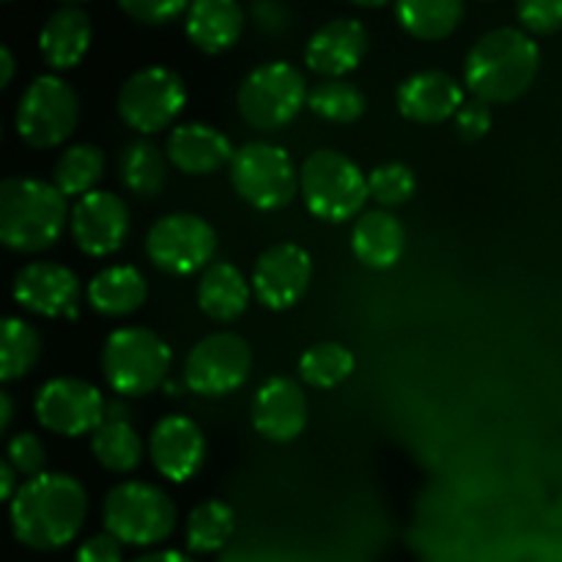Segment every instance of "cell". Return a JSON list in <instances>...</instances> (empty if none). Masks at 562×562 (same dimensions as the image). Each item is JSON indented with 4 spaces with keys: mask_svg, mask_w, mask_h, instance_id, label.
I'll list each match as a JSON object with an SVG mask.
<instances>
[{
    "mask_svg": "<svg viewBox=\"0 0 562 562\" xmlns=\"http://www.w3.org/2000/svg\"><path fill=\"white\" fill-rule=\"evenodd\" d=\"M119 173L132 195L154 198L168 181V154L159 151L151 140H135L121 151Z\"/></svg>",
    "mask_w": 562,
    "mask_h": 562,
    "instance_id": "obj_30",
    "label": "cell"
},
{
    "mask_svg": "<svg viewBox=\"0 0 562 562\" xmlns=\"http://www.w3.org/2000/svg\"><path fill=\"white\" fill-rule=\"evenodd\" d=\"M234 530V508L220 503V499H206L198 508H192L190 519H187V547H190V552L198 554L220 552L231 541Z\"/></svg>",
    "mask_w": 562,
    "mask_h": 562,
    "instance_id": "obj_32",
    "label": "cell"
},
{
    "mask_svg": "<svg viewBox=\"0 0 562 562\" xmlns=\"http://www.w3.org/2000/svg\"><path fill=\"white\" fill-rule=\"evenodd\" d=\"M355 5H360V9H382V5L393 3V0H351Z\"/></svg>",
    "mask_w": 562,
    "mask_h": 562,
    "instance_id": "obj_46",
    "label": "cell"
},
{
    "mask_svg": "<svg viewBox=\"0 0 562 562\" xmlns=\"http://www.w3.org/2000/svg\"><path fill=\"white\" fill-rule=\"evenodd\" d=\"M11 420H14V404H11V395L3 390L0 393V431H9Z\"/></svg>",
    "mask_w": 562,
    "mask_h": 562,
    "instance_id": "obj_45",
    "label": "cell"
},
{
    "mask_svg": "<svg viewBox=\"0 0 562 562\" xmlns=\"http://www.w3.org/2000/svg\"><path fill=\"white\" fill-rule=\"evenodd\" d=\"M104 170H108V157L99 146L93 143H77L69 146L58 157L53 170V184L64 192L66 198H77L97 190L99 181L104 179Z\"/></svg>",
    "mask_w": 562,
    "mask_h": 562,
    "instance_id": "obj_29",
    "label": "cell"
},
{
    "mask_svg": "<svg viewBox=\"0 0 562 562\" xmlns=\"http://www.w3.org/2000/svg\"><path fill=\"white\" fill-rule=\"evenodd\" d=\"M91 16L80 5H60L38 31V53L55 71L75 69L91 49Z\"/></svg>",
    "mask_w": 562,
    "mask_h": 562,
    "instance_id": "obj_22",
    "label": "cell"
},
{
    "mask_svg": "<svg viewBox=\"0 0 562 562\" xmlns=\"http://www.w3.org/2000/svg\"><path fill=\"white\" fill-rule=\"evenodd\" d=\"M132 562H195V560L187 558L184 552H170V549H165V552L140 554V558H135Z\"/></svg>",
    "mask_w": 562,
    "mask_h": 562,
    "instance_id": "obj_44",
    "label": "cell"
},
{
    "mask_svg": "<svg viewBox=\"0 0 562 562\" xmlns=\"http://www.w3.org/2000/svg\"><path fill=\"white\" fill-rule=\"evenodd\" d=\"M184 31L201 53H228L245 31V9L239 0H192Z\"/></svg>",
    "mask_w": 562,
    "mask_h": 562,
    "instance_id": "obj_23",
    "label": "cell"
},
{
    "mask_svg": "<svg viewBox=\"0 0 562 562\" xmlns=\"http://www.w3.org/2000/svg\"><path fill=\"white\" fill-rule=\"evenodd\" d=\"M300 192L307 212L322 223H349L371 198L360 165L335 148H318L302 162Z\"/></svg>",
    "mask_w": 562,
    "mask_h": 562,
    "instance_id": "obj_4",
    "label": "cell"
},
{
    "mask_svg": "<svg viewBox=\"0 0 562 562\" xmlns=\"http://www.w3.org/2000/svg\"><path fill=\"white\" fill-rule=\"evenodd\" d=\"M69 228L71 239L86 256H113L130 236V206L113 192L93 190L75 203Z\"/></svg>",
    "mask_w": 562,
    "mask_h": 562,
    "instance_id": "obj_15",
    "label": "cell"
},
{
    "mask_svg": "<svg viewBox=\"0 0 562 562\" xmlns=\"http://www.w3.org/2000/svg\"><path fill=\"white\" fill-rule=\"evenodd\" d=\"M91 450L99 467L115 475H130L143 461V439L124 417H108L91 434Z\"/></svg>",
    "mask_w": 562,
    "mask_h": 562,
    "instance_id": "obj_28",
    "label": "cell"
},
{
    "mask_svg": "<svg viewBox=\"0 0 562 562\" xmlns=\"http://www.w3.org/2000/svg\"><path fill=\"white\" fill-rule=\"evenodd\" d=\"M88 305L108 318H124L140 311L148 296V283L140 274V269L115 263V267L102 269L93 274L88 283Z\"/></svg>",
    "mask_w": 562,
    "mask_h": 562,
    "instance_id": "obj_25",
    "label": "cell"
},
{
    "mask_svg": "<svg viewBox=\"0 0 562 562\" xmlns=\"http://www.w3.org/2000/svg\"><path fill=\"white\" fill-rule=\"evenodd\" d=\"M521 27L532 36H552L562 27V0H516Z\"/></svg>",
    "mask_w": 562,
    "mask_h": 562,
    "instance_id": "obj_37",
    "label": "cell"
},
{
    "mask_svg": "<svg viewBox=\"0 0 562 562\" xmlns=\"http://www.w3.org/2000/svg\"><path fill=\"white\" fill-rule=\"evenodd\" d=\"M398 113L412 124H442L464 108V88L453 75L426 69L409 75L395 93Z\"/></svg>",
    "mask_w": 562,
    "mask_h": 562,
    "instance_id": "obj_19",
    "label": "cell"
},
{
    "mask_svg": "<svg viewBox=\"0 0 562 562\" xmlns=\"http://www.w3.org/2000/svg\"><path fill=\"white\" fill-rule=\"evenodd\" d=\"M307 108L313 115L329 124H351L366 113V93L349 80H322L307 93Z\"/></svg>",
    "mask_w": 562,
    "mask_h": 562,
    "instance_id": "obj_34",
    "label": "cell"
},
{
    "mask_svg": "<svg viewBox=\"0 0 562 562\" xmlns=\"http://www.w3.org/2000/svg\"><path fill=\"white\" fill-rule=\"evenodd\" d=\"M355 355L344 344H316L300 357V376L316 390H333L355 373Z\"/></svg>",
    "mask_w": 562,
    "mask_h": 562,
    "instance_id": "obj_33",
    "label": "cell"
},
{
    "mask_svg": "<svg viewBox=\"0 0 562 562\" xmlns=\"http://www.w3.org/2000/svg\"><path fill=\"white\" fill-rule=\"evenodd\" d=\"M250 16L258 31L267 36H280L291 25V11L283 0H252Z\"/></svg>",
    "mask_w": 562,
    "mask_h": 562,
    "instance_id": "obj_39",
    "label": "cell"
},
{
    "mask_svg": "<svg viewBox=\"0 0 562 562\" xmlns=\"http://www.w3.org/2000/svg\"><path fill=\"white\" fill-rule=\"evenodd\" d=\"M231 184L252 209L274 212L294 201L300 190V170L285 148L274 143H247L236 148L231 159Z\"/></svg>",
    "mask_w": 562,
    "mask_h": 562,
    "instance_id": "obj_9",
    "label": "cell"
},
{
    "mask_svg": "<svg viewBox=\"0 0 562 562\" xmlns=\"http://www.w3.org/2000/svg\"><path fill=\"white\" fill-rule=\"evenodd\" d=\"M170 346L146 327H121L108 335L102 371L110 390L126 398H146L159 390L170 371Z\"/></svg>",
    "mask_w": 562,
    "mask_h": 562,
    "instance_id": "obj_5",
    "label": "cell"
},
{
    "mask_svg": "<svg viewBox=\"0 0 562 562\" xmlns=\"http://www.w3.org/2000/svg\"><path fill=\"white\" fill-rule=\"evenodd\" d=\"M146 252L168 274H192L209 269L217 252V234L203 217L190 212L165 214L146 236Z\"/></svg>",
    "mask_w": 562,
    "mask_h": 562,
    "instance_id": "obj_11",
    "label": "cell"
},
{
    "mask_svg": "<svg viewBox=\"0 0 562 562\" xmlns=\"http://www.w3.org/2000/svg\"><path fill=\"white\" fill-rule=\"evenodd\" d=\"M368 27L351 16H338L318 27L305 47V64L324 80H344L368 55Z\"/></svg>",
    "mask_w": 562,
    "mask_h": 562,
    "instance_id": "obj_18",
    "label": "cell"
},
{
    "mask_svg": "<svg viewBox=\"0 0 562 562\" xmlns=\"http://www.w3.org/2000/svg\"><path fill=\"white\" fill-rule=\"evenodd\" d=\"M42 357V335L25 318L9 316L0 333V379L5 384L27 376Z\"/></svg>",
    "mask_w": 562,
    "mask_h": 562,
    "instance_id": "obj_31",
    "label": "cell"
},
{
    "mask_svg": "<svg viewBox=\"0 0 562 562\" xmlns=\"http://www.w3.org/2000/svg\"><path fill=\"white\" fill-rule=\"evenodd\" d=\"M307 82L296 66L285 60H269L256 66L250 75L241 80L236 104H239L241 119L250 126L263 132L283 130L285 124L302 113L307 104Z\"/></svg>",
    "mask_w": 562,
    "mask_h": 562,
    "instance_id": "obj_7",
    "label": "cell"
},
{
    "mask_svg": "<svg viewBox=\"0 0 562 562\" xmlns=\"http://www.w3.org/2000/svg\"><path fill=\"white\" fill-rule=\"evenodd\" d=\"M16 475H20V472H16L9 461H0V497H3L5 503H11V499L16 497V492H20Z\"/></svg>",
    "mask_w": 562,
    "mask_h": 562,
    "instance_id": "obj_42",
    "label": "cell"
},
{
    "mask_svg": "<svg viewBox=\"0 0 562 562\" xmlns=\"http://www.w3.org/2000/svg\"><path fill=\"white\" fill-rule=\"evenodd\" d=\"M69 198L47 181L14 176L0 184V241L11 252L36 256L58 245L71 223Z\"/></svg>",
    "mask_w": 562,
    "mask_h": 562,
    "instance_id": "obj_3",
    "label": "cell"
},
{
    "mask_svg": "<svg viewBox=\"0 0 562 562\" xmlns=\"http://www.w3.org/2000/svg\"><path fill=\"white\" fill-rule=\"evenodd\" d=\"M14 302L27 313L44 318H77L82 283L71 269L55 261L25 263L14 274Z\"/></svg>",
    "mask_w": 562,
    "mask_h": 562,
    "instance_id": "obj_14",
    "label": "cell"
},
{
    "mask_svg": "<svg viewBox=\"0 0 562 562\" xmlns=\"http://www.w3.org/2000/svg\"><path fill=\"white\" fill-rule=\"evenodd\" d=\"M368 190L371 198L382 206H404L412 201L417 190V179L412 173L409 165L404 162H387L379 165L371 176H368Z\"/></svg>",
    "mask_w": 562,
    "mask_h": 562,
    "instance_id": "obj_35",
    "label": "cell"
},
{
    "mask_svg": "<svg viewBox=\"0 0 562 562\" xmlns=\"http://www.w3.org/2000/svg\"><path fill=\"white\" fill-rule=\"evenodd\" d=\"M311 274V252L305 247L283 241V245H274L261 252V258L256 261L252 294L269 311H289L305 296Z\"/></svg>",
    "mask_w": 562,
    "mask_h": 562,
    "instance_id": "obj_16",
    "label": "cell"
},
{
    "mask_svg": "<svg viewBox=\"0 0 562 562\" xmlns=\"http://www.w3.org/2000/svg\"><path fill=\"white\" fill-rule=\"evenodd\" d=\"M16 75V60H14V53H11L9 47L0 49V88H9L11 80H14Z\"/></svg>",
    "mask_w": 562,
    "mask_h": 562,
    "instance_id": "obj_43",
    "label": "cell"
},
{
    "mask_svg": "<svg viewBox=\"0 0 562 562\" xmlns=\"http://www.w3.org/2000/svg\"><path fill=\"white\" fill-rule=\"evenodd\" d=\"M119 5L130 20L148 27H159L170 25L181 14H187L192 0H119Z\"/></svg>",
    "mask_w": 562,
    "mask_h": 562,
    "instance_id": "obj_36",
    "label": "cell"
},
{
    "mask_svg": "<svg viewBox=\"0 0 562 562\" xmlns=\"http://www.w3.org/2000/svg\"><path fill=\"white\" fill-rule=\"evenodd\" d=\"M33 412L44 431L58 437H86L108 420V404L99 387L82 379L60 376L42 384L33 401Z\"/></svg>",
    "mask_w": 562,
    "mask_h": 562,
    "instance_id": "obj_12",
    "label": "cell"
},
{
    "mask_svg": "<svg viewBox=\"0 0 562 562\" xmlns=\"http://www.w3.org/2000/svg\"><path fill=\"white\" fill-rule=\"evenodd\" d=\"M252 368V351L241 335L214 333L192 346L184 362V382L203 398L236 393L247 382Z\"/></svg>",
    "mask_w": 562,
    "mask_h": 562,
    "instance_id": "obj_13",
    "label": "cell"
},
{
    "mask_svg": "<svg viewBox=\"0 0 562 562\" xmlns=\"http://www.w3.org/2000/svg\"><path fill=\"white\" fill-rule=\"evenodd\" d=\"M187 104V86L168 66H146L124 80L119 91V115L130 130L157 135L168 130Z\"/></svg>",
    "mask_w": 562,
    "mask_h": 562,
    "instance_id": "obj_10",
    "label": "cell"
},
{
    "mask_svg": "<svg viewBox=\"0 0 562 562\" xmlns=\"http://www.w3.org/2000/svg\"><path fill=\"white\" fill-rule=\"evenodd\" d=\"M60 3H64V5H80V3H86V0H60Z\"/></svg>",
    "mask_w": 562,
    "mask_h": 562,
    "instance_id": "obj_47",
    "label": "cell"
},
{
    "mask_svg": "<svg viewBox=\"0 0 562 562\" xmlns=\"http://www.w3.org/2000/svg\"><path fill=\"white\" fill-rule=\"evenodd\" d=\"M168 162L184 176H212L231 165L236 148L228 137L209 124H181L168 137Z\"/></svg>",
    "mask_w": 562,
    "mask_h": 562,
    "instance_id": "obj_21",
    "label": "cell"
},
{
    "mask_svg": "<svg viewBox=\"0 0 562 562\" xmlns=\"http://www.w3.org/2000/svg\"><path fill=\"white\" fill-rule=\"evenodd\" d=\"M351 250L368 269L395 267L406 250L404 223L384 209L366 212L351 228Z\"/></svg>",
    "mask_w": 562,
    "mask_h": 562,
    "instance_id": "obj_24",
    "label": "cell"
},
{
    "mask_svg": "<svg viewBox=\"0 0 562 562\" xmlns=\"http://www.w3.org/2000/svg\"><path fill=\"white\" fill-rule=\"evenodd\" d=\"M5 3H11V0H5Z\"/></svg>",
    "mask_w": 562,
    "mask_h": 562,
    "instance_id": "obj_48",
    "label": "cell"
},
{
    "mask_svg": "<svg viewBox=\"0 0 562 562\" xmlns=\"http://www.w3.org/2000/svg\"><path fill=\"white\" fill-rule=\"evenodd\" d=\"M252 283L228 261H214L203 269L198 283V305L214 322H236L247 311Z\"/></svg>",
    "mask_w": 562,
    "mask_h": 562,
    "instance_id": "obj_26",
    "label": "cell"
},
{
    "mask_svg": "<svg viewBox=\"0 0 562 562\" xmlns=\"http://www.w3.org/2000/svg\"><path fill=\"white\" fill-rule=\"evenodd\" d=\"M148 456L162 477L187 483L206 461V437L195 420L184 415H165L148 437Z\"/></svg>",
    "mask_w": 562,
    "mask_h": 562,
    "instance_id": "obj_17",
    "label": "cell"
},
{
    "mask_svg": "<svg viewBox=\"0 0 562 562\" xmlns=\"http://www.w3.org/2000/svg\"><path fill=\"white\" fill-rule=\"evenodd\" d=\"M176 516L173 499L151 483L124 481L104 497V527L124 547H157L168 541L176 530Z\"/></svg>",
    "mask_w": 562,
    "mask_h": 562,
    "instance_id": "obj_6",
    "label": "cell"
},
{
    "mask_svg": "<svg viewBox=\"0 0 562 562\" xmlns=\"http://www.w3.org/2000/svg\"><path fill=\"white\" fill-rule=\"evenodd\" d=\"M5 461H9L20 475L36 477L42 475L44 467H47V448H44V442L33 431H22L9 439Z\"/></svg>",
    "mask_w": 562,
    "mask_h": 562,
    "instance_id": "obj_38",
    "label": "cell"
},
{
    "mask_svg": "<svg viewBox=\"0 0 562 562\" xmlns=\"http://www.w3.org/2000/svg\"><path fill=\"white\" fill-rule=\"evenodd\" d=\"M252 426L269 442H294L307 426V398L289 376L261 384L252 398Z\"/></svg>",
    "mask_w": 562,
    "mask_h": 562,
    "instance_id": "obj_20",
    "label": "cell"
},
{
    "mask_svg": "<svg viewBox=\"0 0 562 562\" xmlns=\"http://www.w3.org/2000/svg\"><path fill=\"white\" fill-rule=\"evenodd\" d=\"M80 124V97L58 75H42L22 91L16 104V135L31 148H58Z\"/></svg>",
    "mask_w": 562,
    "mask_h": 562,
    "instance_id": "obj_8",
    "label": "cell"
},
{
    "mask_svg": "<svg viewBox=\"0 0 562 562\" xmlns=\"http://www.w3.org/2000/svg\"><path fill=\"white\" fill-rule=\"evenodd\" d=\"M75 562H124V543L110 532L91 536L77 549Z\"/></svg>",
    "mask_w": 562,
    "mask_h": 562,
    "instance_id": "obj_41",
    "label": "cell"
},
{
    "mask_svg": "<svg viewBox=\"0 0 562 562\" xmlns=\"http://www.w3.org/2000/svg\"><path fill=\"white\" fill-rule=\"evenodd\" d=\"M541 69L536 38L519 27H494L477 38L464 60V86L486 104H505L527 93Z\"/></svg>",
    "mask_w": 562,
    "mask_h": 562,
    "instance_id": "obj_2",
    "label": "cell"
},
{
    "mask_svg": "<svg viewBox=\"0 0 562 562\" xmlns=\"http://www.w3.org/2000/svg\"><path fill=\"white\" fill-rule=\"evenodd\" d=\"M9 505L14 538L36 552H55L75 541L88 516L82 483L60 472L27 477Z\"/></svg>",
    "mask_w": 562,
    "mask_h": 562,
    "instance_id": "obj_1",
    "label": "cell"
},
{
    "mask_svg": "<svg viewBox=\"0 0 562 562\" xmlns=\"http://www.w3.org/2000/svg\"><path fill=\"white\" fill-rule=\"evenodd\" d=\"M395 20L412 38L442 42L464 20V0H395Z\"/></svg>",
    "mask_w": 562,
    "mask_h": 562,
    "instance_id": "obj_27",
    "label": "cell"
},
{
    "mask_svg": "<svg viewBox=\"0 0 562 562\" xmlns=\"http://www.w3.org/2000/svg\"><path fill=\"white\" fill-rule=\"evenodd\" d=\"M494 119L492 110H488L486 102L481 99H472V102H464V108L456 113V130L464 140H481L483 135H488Z\"/></svg>",
    "mask_w": 562,
    "mask_h": 562,
    "instance_id": "obj_40",
    "label": "cell"
}]
</instances>
